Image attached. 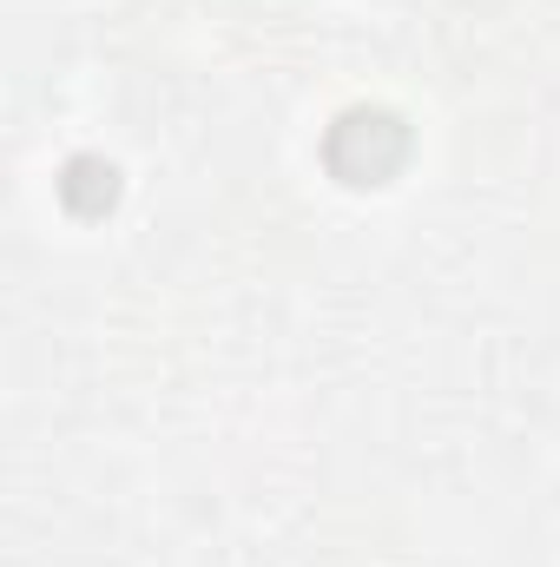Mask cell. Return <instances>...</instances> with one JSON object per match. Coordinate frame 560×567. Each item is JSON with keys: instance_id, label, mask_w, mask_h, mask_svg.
Here are the masks:
<instances>
[{"instance_id": "1", "label": "cell", "mask_w": 560, "mask_h": 567, "mask_svg": "<svg viewBox=\"0 0 560 567\" xmlns=\"http://www.w3.org/2000/svg\"><path fill=\"white\" fill-rule=\"evenodd\" d=\"M409 158V133L396 113H350L330 133V172L343 185H383Z\"/></svg>"}, {"instance_id": "2", "label": "cell", "mask_w": 560, "mask_h": 567, "mask_svg": "<svg viewBox=\"0 0 560 567\" xmlns=\"http://www.w3.org/2000/svg\"><path fill=\"white\" fill-rule=\"evenodd\" d=\"M60 198H66L73 212H86V218H93V212H106V205L120 198V172H113L106 158H73V165H66V178H60Z\"/></svg>"}]
</instances>
